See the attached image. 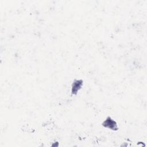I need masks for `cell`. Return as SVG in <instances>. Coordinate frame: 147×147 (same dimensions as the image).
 <instances>
[{
  "label": "cell",
  "instance_id": "cell-1",
  "mask_svg": "<svg viewBox=\"0 0 147 147\" xmlns=\"http://www.w3.org/2000/svg\"><path fill=\"white\" fill-rule=\"evenodd\" d=\"M103 125L105 127H108L109 129H113V130H117V126L116 122L113 120L110 117H108L103 123Z\"/></svg>",
  "mask_w": 147,
  "mask_h": 147
},
{
  "label": "cell",
  "instance_id": "cell-2",
  "mask_svg": "<svg viewBox=\"0 0 147 147\" xmlns=\"http://www.w3.org/2000/svg\"><path fill=\"white\" fill-rule=\"evenodd\" d=\"M82 85V80H76V81H75L72 84V93L73 94H75L79 91V90L81 88Z\"/></svg>",
  "mask_w": 147,
  "mask_h": 147
}]
</instances>
